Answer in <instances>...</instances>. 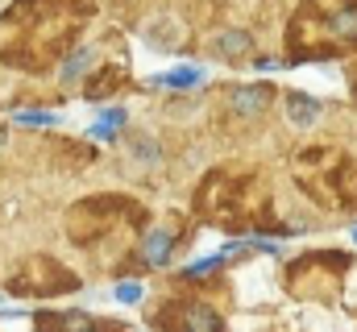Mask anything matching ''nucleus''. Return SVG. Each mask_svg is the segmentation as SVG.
I'll return each instance as SVG.
<instances>
[{
	"mask_svg": "<svg viewBox=\"0 0 357 332\" xmlns=\"http://www.w3.org/2000/svg\"><path fill=\"white\" fill-rule=\"evenodd\" d=\"M146 42H150L154 50H178V42H183V25L171 21V17H158V21L146 25Z\"/></svg>",
	"mask_w": 357,
	"mask_h": 332,
	"instance_id": "nucleus-1",
	"label": "nucleus"
},
{
	"mask_svg": "<svg viewBox=\"0 0 357 332\" xmlns=\"http://www.w3.org/2000/svg\"><path fill=\"white\" fill-rule=\"evenodd\" d=\"M287 116H291L299 129H312V125L320 121V100H312V96H303V91H291V96H287Z\"/></svg>",
	"mask_w": 357,
	"mask_h": 332,
	"instance_id": "nucleus-2",
	"label": "nucleus"
},
{
	"mask_svg": "<svg viewBox=\"0 0 357 332\" xmlns=\"http://www.w3.org/2000/svg\"><path fill=\"white\" fill-rule=\"evenodd\" d=\"M183 324V332H220V320L208 312V308H183V312H175V329Z\"/></svg>",
	"mask_w": 357,
	"mask_h": 332,
	"instance_id": "nucleus-3",
	"label": "nucleus"
},
{
	"mask_svg": "<svg viewBox=\"0 0 357 332\" xmlns=\"http://www.w3.org/2000/svg\"><path fill=\"white\" fill-rule=\"evenodd\" d=\"M204 80H208V67H199V63H187V67L167 71V75H154V83H162V87H199Z\"/></svg>",
	"mask_w": 357,
	"mask_h": 332,
	"instance_id": "nucleus-4",
	"label": "nucleus"
},
{
	"mask_svg": "<svg viewBox=\"0 0 357 332\" xmlns=\"http://www.w3.org/2000/svg\"><path fill=\"white\" fill-rule=\"evenodd\" d=\"M121 129H125V108H104V112L91 121L88 133H91V137H100V142H112Z\"/></svg>",
	"mask_w": 357,
	"mask_h": 332,
	"instance_id": "nucleus-5",
	"label": "nucleus"
},
{
	"mask_svg": "<svg viewBox=\"0 0 357 332\" xmlns=\"http://www.w3.org/2000/svg\"><path fill=\"white\" fill-rule=\"evenodd\" d=\"M167 253H171V233H162V229L146 233V266H162Z\"/></svg>",
	"mask_w": 357,
	"mask_h": 332,
	"instance_id": "nucleus-6",
	"label": "nucleus"
},
{
	"mask_svg": "<svg viewBox=\"0 0 357 332\" xmlns=\"http://www.w3.org/2000/svg\"><path fill=\"white\" fill-rule=\"evenodd\" d=\"M270 91L266 87H245V91H237V108L241 112H258V108H266Z\"/></svg>",
	"mask_w": 357,
	"mask_h": 332,
	"instance_id": "nucleus-7",
	"label": "nucleus"
},
{
	"mask_svg": "<svg viewBox=\"0 0 357 332\" xmlns=\"http://www.w3.org/2000/svg\"><path fill=\"white\" fill-rule=\"evenodd\" d=\"M112 299L125 303V308H133V303H142V287H137V282H116V287H112Z\"/></svg>",
	"mask_w": 357,
	"mask_h": 332,
	"instance_id": "nucleus-8",
	"label": "nucleus"
},
{
	"mask_svg": "<svg viewBox=\"0 0 357 332\" xmlns=\"http://www.w3.org/2000/svg\"><path fill=\"white\" fill-rule=\"evenodd\" d=\"M17 125H38V129H50V125H59V112H17Z\"/></svg>",
	"mask_w": 357,
	"mask_h": 332,
	"instance_id": "nucleus-9",
	"label": "nucleus"
},
{
	"mask_svg": "<svg viewBox=\"0 0 357 332\" xmlns=\"http://www.w3.org/2000/svg\"><path fill=\"white\" fill-rule=\"evenodd\" d=\"M220 262H225V253H212V257H199V262H191L183 274H187V278H199V274H212Z\"/></svg>",
	"mask_w": 357,
	"mask_h": 332,
	"instance_id": "nucleus-10",
	"label": "nucleus"
},
{
	"mask_svg": "<svg viewBox=\"0 0 357 332\" xmlns=\"http://www.w3.org/2000/svg\"><path fill=\"white\" fill-rule=\"evenodd\" d=\"M216 50H220V54H245V50H250V38H245V33L220 38V42H216Z\"/></svg>",
	"mask_w": 357,
	"mask_h": 332,
	"instance_id": "nucleus-11",
	"label": "nucleus"
},
{
	"mask_svg": "<svg viewBox=\"0 0 357 332\" xmlns=\"http://www.w3.org/2000/svg\"><path fill=\"white\" fill-rule=\"evenodd\" d=\"M88 63H91V50L84 46V50H79V54H71V63L63 67V80H75L79 71H88Z\"/></svg>",
	"mask_w": 357,
	"mask_h": 332,
	"instance_id": "nucleus-12",
	"label": "nucleus"
},
{
	"mask_svg": "<svg viewBox=\"0 0 357 332\" xmlns=\"http://www.w3.org/2000/svg\"><path fill=\"white\" fill-rule=\"evenodd\" d=\"M354 241H357V229H354Z\"/></svg>",
	"mask_w": 357,
	"mask_h": 332,
	"instance_id": "nucleus-13",
	"label": "nucleus"
}]
</instances>
